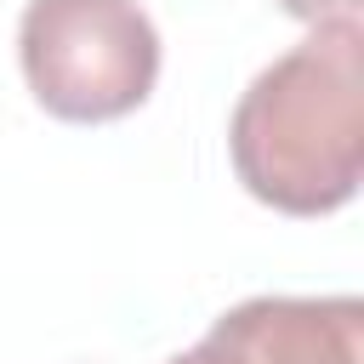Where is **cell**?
<instances>
[{
  "label": "cell",
  "mask_w": 364,
  "mask_h": 364,
  "mask_svg": "<svg viewBox=\"0 0 364 364\" xmlns=\"http://www.w3.org/2000/svg\"><path fill=\"white\" fill-rule=\"evenodd\" d=\"M358 296H250L228 307L188 364H358Z\"/></svg>",
  "instance_id": "3"
},
{
  "label": "cell",
  "mask_w": 364,
  "mask_h": 364,
  "mask_svg": "<svg viewBox=\"0 0 364 364\" xmlns=\"http://www.w3.org/2000/svg\"><path fill=\"white\" fill-rule=\"evenodd\" d=\"M228 154L262 205L284 216L341 210L364 159V23H313L301 46L267 63L228 119Z\"/></svg>",
  "instance_id": "1"
},
{
  "label": "cell",
  "mask_w": 364,
  "mask_h": 364,
  "mask_svg": "<svg viewBox=\"0 0 364 364\" xmlns=\"http://www.w3.org/2000/svg\"><path fill=\"white\" fill-rule=\"evenodd\" d=\"M17 57L46 114L102 125L148 102L159 80V28L136 0H28Z\"/></svg>",
  "instance_id": "2"
},
{
  "label": "cell",
  "mask_w": 364,
  "mask_h": 364,
  "mask_svg": "<svg viewBox=\"0 0 364 364\" xmlns=\"http://www.w3.org/2000/svg\"><path fill=\"white\" fill-rule=\"evenodd\" d=\"M301 23H330V17H358V0H279Z\"/></svg>",
  "instance_id": "4"
},
{
  "label": "cell",
  "mask_w": 364,
  "mask_h": 364,
  "mask_svg": "<svg viewBox=\"0 0 364 364\" xmlns=\"http://www.w3.org/2000/svg\"><path fill=\"white\" fill-rule=\"evenodd\" d=\"M171 364H188V358H182V353H176V358H171Z\"/></svg>",
  "instance_id": "5"
}]
</instances>
